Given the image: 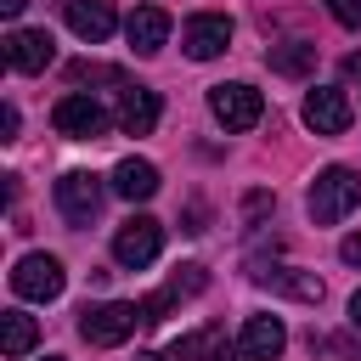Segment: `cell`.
I'll use <instances>...</instances> for the list:
<instances>
[{"label":"cell","mask_w":361,"mask_h":361,"mask_svg":"<svg viewBox=\"0 0 361 361\" xmlns=\"http://www.w3.org/2000/svg\"><path fill=\"white\" fill-rule=\"evenodd\" d=\"M203 282H209V276H203V265H180V271L169 276V293H175V299H186V293H203Z\"/></svg>","instance_id":"obj_20"},{"label":"cell","mask_w":361,"mask_h":361,"mask_svg":"<svg viewBox=\"0 0 361 361\" xmlns=\"http://www.w3.org/2000/svg\"><path fill=\"white\" fill-rule=\"evenodd\" d=\"M164 254V226L152 220V214H130L118 231H113V259L124 265V271H141V265H152Z\"/></svg>","instance_id":"obj_3"},{"label":"cell","mask_w":361,"mask_h":361,"mask_svg":"<svg viewBox=\"0 0 361 361\" xmlns=\"http://www.w3.org/2000/svg\"><path fill=\"white\" fill-rule=\"evenodd\" d=\"M350 327H361V288L350 293Z\"/></svg>","instance_id":"obj_24"},{"label":"cell","mask_w":361,"mask_h":361,"mask_svg":"<svg viewBox=\"0 0 361 361\" xmlns=\"http://www.w3.org/2000/svg\"><path fill=\"white\" fill-rule=\"evenodd\" d=\"M124 34H130L135 56H158L164 39H169V11H164V6H135L130 23H124Z\"/></svg>","instance_id":"obj_14"},{"label":"cell","mask_w":361,"mask_h":361,"mask_svg":"<svg viewBox=\"0 0 361 361\" xmlns=\"http://www.w3.org/2000/svg\"><path fill=\"white\" fill-rule=\"evenodd\" d=\"M214 333H220V327H197V333H186V338H175L169 350H158V355H147V361H197V355H209V344H214Z\"/></svg>","instance_id":"obj_19"},{"label":"cell","mask_w":361,"mask_h":361,"mask_svg":"<svg viewBox=\"0 0 361 361\" xmlns=\"http://www.w3.org/2000/svg\"><path fill=\"white\" fill-rule=\"evenodd\" d=\"M34 338H39L34 316H23V310H6V316H0V350H6V355H28Z\"/></svg>","instance_id":"obj_18"},{"label":"cell","mask_w":361,"mask_h":361,"mask_svg":"<svg viewBox=\"0 0 361 361\" xmlns=\"http://www.w3.org/2000/svg\"><path fill=\"white\" fill-rule=\"evenodd\" d=\"M243 355V344H226L220 333H214V344H209V361H237Z\"/></svg>","instance_id":"obj_22"},{"label":"cell","mask_w":361,"mask_h":361,"mask_svg":"<svg viewBox=\"0 0 361 361\" xmlns=\"http://www.w3.org/2000/svg\"><path fill=\"white\" fill-rule=\"evenodd\" d=\"M23 6H28V0H0V11H6V17H17Z\"/></svg>","instance_id":"obj_25"},{"label":"cell","mask_w":361,"mask_h":361,"mask_svg":"<svg viewBox=\"0 0 361 361\" xmlns=\"http://www.w3.org/2000/svg\"><path fill=\"white\" fill-rule=\"evenodd\" d=\"M254 282H259V288H271V293L305 299V305H316V299H322V276H316V271H299V265H254Z\"/></svg>","instance_id":"obj_11"},{"label":"cell","mask_w":361,"mask_h":361,"mask_svg":"<svg viewBox=\"0 0 361 361\" xmlns=\"http://www.w3.org/2000/svg\"><path fill=\"white\" fill-rule=\"evenodd\" d=\"M62 282H68V276H62V259H56V254H23V259H17V271H11V293L39 299V305H45V299H56V293H62Z\"/></svg>","instance_id":"obj_6"},{"label":"cell","mask_w":361,"mask_h":361,"mask_svg":"<svg viewBox=\"0 0 361 361\" xmlns=\"http://www.w3.org/2000/svg\"><path fill=\"white\" fill-rule=\"evenodd\" d=\"M338 254H344V265H361V231H355V237H344V248H338Z\"/></svg>","instance_id":"obj_23"},{"label":"cell","mask_w":361,"mask_h":361,"mask_svg":"<svg viewBox=\"0 0 361 361\" xmlns=\"http://www.w3.org/2000/svg\"><path fill=\"white\" fill-rule=\"evenodd\" d=\"M265 62H271L276 73H288V79H305V73L316 68V45H310V39H288V45H271Z\"/></svg>","instance_id":"obj_17"},{"label":"cell","mask_w":361,"mask_h":361,"mask_svg":"<svg viewBox=\"0 0 361 361\" xmlns=\"http://www.w3.org/2000/svg\"><path fill=\"white\" fill-rule=\"evenodd\" d=\"M305 124H310L316 135H344V130H350V96H344L338 85H316V90L305 96Z\"/></svg>","instance_id":"obj_9"},{"label":"cell","mask_w":361,"mask_h":361,"mask_svg":"<svg viewBox=\"0 0 361 361\" xmlns=\"http://www.w3.org/2000/svg\"><path fill=\"white\" fill-rule=\"evenodd\" d=\"M113 192L130 197V203H147V197L158 192V169H152L147 158H124V164L113 169Z\"/></svg>","instance_id":"obj_16"},{"label":"cell","mask_w":361,"mask_h":361,"mask_svg":"<svg viewBox=\"0 0 361 361\" xmlns=\"http://www.w3.org/2000/svg\"><path fill=\"white\" fill-rule=\"evenodd\" d=\"M209 113H214L231 135H243V130H254V124H259L265 102H259V90H254V85L231 79V85H214V90H209Z\"/></svg>","instance_id":"obj_4"},{"label":"cell","mask_w":361,"mask_h":361,"mask_svg":"<svg viewBox=\"0 0 361 361\" xmlns=\"http://www.w3.org/2000/svg\"><path fill=\"white\" fill-rule=\"evenodd\" d=\"M180 45H186L192 62H214V56L231 45V17H226V11H197V17H186Z\"/></svg>","instance_id":"obj_7"},{"label":"cell","mask_w":361,"mask_h":361,"mask_svg":"<svg viewBox=\"0 0 361 361\" xmlns=\"http://www.w3.org/2000/svg\"><path fill=\"white\" fill-rule=\"evenodd\" d=\"M355 203H361V175H355V169H344V164L322 169V175L310 180V197H305V209H310V220H316V226H338Z\"/></svg>","instance_id":"obj_1"},{"label":"cell","mask_w":361,"mask_h":361,"mask_svg":"<svg viewBox=\"0 0 361 361\" xmlns=\"http://www.w3.org/2000/svg\"><path fill=\"white\" fill-rule=\"evenodd\" d=\"M152 124H158V90L118 85V130L124 135H152Z\"/></svg>","instance_id":"obj_12"},{"label":"cell","mask_w":361,"mask_h":361,"mask_svg":"<svg viewBox=\"0 0 361 361\" xmlns=\"http://www.w3.org/2000/svg\"><path fill=\"white\" fill-rule=\"evenodd\" d=\"M51 124H56V135H68V141H102L107 113H102V102H96V96L68 90V96L51 107Z\"/></svg>","instance_id":"obj_5"},{"label":"cell","mask_w":361,"mask_h":361,"mask_svg":"<svg viewBox=\"0 0 361 361\" xmlns=\"http://www.w3.org/2000/svg\"><path fill=\"white\" fill-rule=\"evenodd\" d=\"M288 350V327L276 322V316H248V327H243V355L248 361H276Z\"/></svg>","instance_id":"obj_15"},{"label":"cell","mask_w":361,"mask_h":361,"mask_svg":"<svg viewBox=\"0 0 361 361\" xmlns=\"http://www.w3.org/2000/svg\"><path fill=\"white\" fill-rule=\"evenodd\" d=\"M45 361H68V355H45Z\"/></svg>","instance_id":"obj_26"},{"label":"cell","mask_w":361,"mask_h":361,"mask_svg":"<svg viewBox=\"0 0 361 361\" xmlns=\"http://www.w3.org/2000/svg\"><path fill=\"white\" fill-rule=\"evenodd\" d=\"M327 11H333V23H344V28H361V0H327Z\"/></svg>","instance_id":"obj_21"},{"label":"cell","mask_w":361,"mask_h":361,"mask_svg":"<svg viewBox=\"0 0 361 361\" xmlns=\"http://www.w3.org/2000/svg\"><path fill=\"white\" fill-rule=\"evenodd\" d=\"M135 327H141V305H130V299H107V305H96V310L85 305V316H79V338L96 344V350L124 344Z\"/></svg>","instance_id":"obj_2"},{"label":"cell","mask_w":361,"mask_h":361,"mask_svg":"<svg viewBox=\"0 0 361 361\" xmlns=\"http://www.w3.org/2000/svg\"><path fill=\"white\" fill-rule=\"evenodd\" d=\"M51 56H56V39H51L45 28H11V34H6V62H11L17 73H45Z\"/></svg>","instance_id":"obj_10"},{"label":"cell","mask_w":361,"mask_h":361,"mask_svg":"<svg viewBox=\"0 0 361 361\" xmlns=\"http://www.w3.org/2000/svg\"><path fill=\"white\" fill-rule=\"evenodd\" d=\"M62 17H68V28L79 34V39H107L113 34V23H118V11H113V0H62Z\"/></svg>","instance_id":"obj_13"},{"label":"cell","mask_w":361,"mask_h":361,"mask_svg":"<svg viewBox=\"0 0 361 361\" xmlns=\"http://www.w3.org/2000/svg\"><path fill=\"white\" fill-rule=\"evenodd\" d=\"M56 209H62V220L90 226V220L102 214V180L85 175V169H68V175L56 180Z\"/></svg>","instance_id":"obj_8"}]
</instances>
